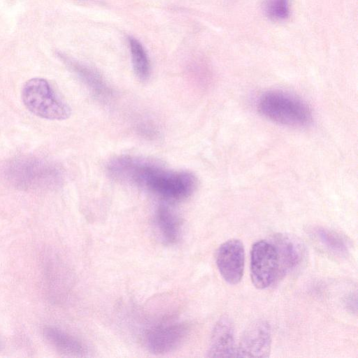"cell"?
I'll use <instances>...</instances> for the list:
<instances>
[{
    "mask_svg": "<svg viewBox=\"0 0 358 358\" xmlns=\"http://www.w3.org/2000/svg\"><path fill=\"white\" fill-rule=\"evenodd\" d=\"M6 180L24 190L43 191L55 189L63 180L61 169L47 160L22 157L10 161L3 169Z\"/></svg>",
    "mask_w": 358,
    "mask_h": 358,
    "instance_id": "cell-2",
    "label": "cell"
},
{
    "mask_svg": "<svg viewBox=\"0 0 358 358\" xmlns=\"http://www.w3.org/2000/svg\"><path fill=\"white\" fill-rule=\"evenodd\" d=\"M216 264L222 278L229 284L236 285L242 279L245 265V251L238 239L223 243L216 253Z\"/></svg>",
    "mask_w": 358,
    "mask_h": 358,
    "instance_id": "cell-6",
    "label": "cell"
},
{
    "mask_svg": "<svg viewBox=\"0 0 358 358\" xmlns=\"http://www.w3.org/2000/svg\"><path fill=\"white\" fill-rule=\"evenodd\" d=\"M155 222L163 240L168 243H175L180 231L179 220L167 206H161L155 214Z\"/></svg>",
    "mask_w": 358,
    "mask_h": 358,
    "instance_id": "cell-13",
    "label": "cell"
},
{
    "mask_svg": "<svg viewBox=\"0 0 358 358\" xmlns=\"http://www.w3.org/2000/svg\"><path fill=\"white\" fill-rule=\"evenodd\" d=\"M271 347V331L270 326L264 321L252 323L244 331L236 357H267Z\"/></svg>",
    "mask_w": 358,
    "mask_h": 358,
    "instance_id": "cell-7",
    "label": "cell"
},
{
    "mask_svg": "<svg viewBox=\"0 0 358 358\" xmlns=\"http://www.w3.org/2000/svg\"><path fill=\"white\" fill-rule=\"evenodd\" d=\"M22 99L31 113L41 118L62 120L71 114L70 108L43 78L28 80L22 90Z\"/></svg>",
    "mask_w": 358,
    "mask_h": 358,
    "instance_id": "cell-4",
    "label": "cell"
},
{
    "mask_svg": "<svg viewBox=\"0 0 358 358\" xmlns=\"http://www.w3.org/2000/svg\"><path fill=\"white\" fill-rule=\"evenodd\" d=\"M314 233L317 240L330 251L340 255L348 252V241L339 234L322 227L315 229Z\"/></svg>",
    "mask_w": 358,
    "mask_h": 358,
    "instance_id": "cell-15",
    "label": "cell"
},
{
    "mask_svg": "<svg viewBox=\"0 0 358 358\" xmlns=\"http://www.w3.org/2000/svg\"><path fill=\"white\" fill-rule=\"evenodd\" d=\"M275 248L279 261V275L285 274L299 266L303 257L301 244L285 234L275 235L270 241Z\"/></svg>",
    "mask_w": 358,
    "mask_h": 358,
    "instance_id": "cell-9",
    "label": "cell"
},
{
    "mask_svg": "<svg viewBox=\"0 0 358 358\" xmlns=\"http://www.w3.org/2000/svg\"><path fill=\"white\" fill-rule=\"evenodd\" d=\"M264 10L273 20H285L290 13L289 0H264Z\"/></svg>",
    "mask_w": 358,
    "mask_h": 358,
    "instance_id": "cell-16",
    "label": "cell"
},
{
    "mask_svg": "<svg viewBox=\"0 0 358 358\" xmlns=\"http://www.w3.org/2000/svg\"><path fill=\"white\" fill-rule=\"evenodd\" d=\"M187 327L182 323L161 324L149 330L145 336L148 350L155 354L170 352L185 338Z\"/></svg>",
    "mask_w": 358,
    "mask_h": 358,
    "instance_id": "cell-8",
    "label": "cell"
},
{
    "mask_svg": "<svg viewBox=\"0 0 358 358\" xmlns=\"http://www.w3.org/2000/svg\"><path fill=\"white\" fill-rule=\"evenodd\" d=\"M257 108L265 117L282 125L301 127L313 120L311 110L306 102L282 90L263 93L258 99Z\"/></svg>",
    "mask_w": 358,
    "mask_h": 358,
    "instance_id": "cell-3",
    "label": "cell"
},
{
    "mask_svg": "<svg viewBox=\"0 0 358 358\" xmlns=\"http://www.w3.org/2000/svg\"><path fill=\"white\" fill-rule=\"evenodd\" d=\"M128 43L134 72L140 80H145L150 73V64L146 51L139 41L133 36H129Z\"/></svg>",
    "mask_w": 358,
    "mask_h": 358,
    "instance_id": "cell-14",
    "label": "cell"
},
{
    "mask_svg": "<svg viewBox=\"0 0 358 358\" xmlns=\"http://www.w3.org/2000/svg\"><path fill=\"white\" fill-rule=\"evenodd\" d=\"M133 182L169 200L188 197L196 185V178L192 173L170 171L146 159L138 164Z\"/></svg>",
    "mask_w": 358,
    "mask_h": 358,
    "instance_id": "cell-1",
    "label": "cell"
},
{
    "mask_svg": "<svg viewBox=\"0 0 358 358\" xmlns=\"http://www.w3.org/2000/svg\"><path fill=\"white\" fill-rule=\"evenodd\" d=\"M61 59L97 96L109 97L111 92L101 76L90 67L60 54Z\"/></svg>",
    "mask_w": 358,
    "mask_h": 358,
    "instance_id": "cell-11",
    "label": "cell"
},
{
    "mask_svg": "<svg viewBox=\"0 0 358 358\" xmlns=\"http://www.w3.org/2000/svg\"><path fill=\"white\" fill-rule=\"evenodd\" d=\"M236 350L232 324L228 318H222L214 329L208 356L236 357Z\"/></svg>",
    "mask_w": 358,
    "mask_h": 358,
    "instance_id": "cell-10",
    "label": "cell"
},
{
    "mask_svg": "<svg viewBox=\"0 0 358 358\" xmlns=\"http://www.w3.org/2000/svg\"><path fill=\"white\" fill-rule=\"evenodd\" d=\"M279 275V261L271 241L255 242L250 251V277L255 287L264 289L271 286Z\"/></svg>",
    "mask_w": 358,
    "mask_h": 358,
    "instance_id": "cell-5",
    "label": "cell"
},
{
    "mask_svg": "<svg viewBox=\"0 0 358 358\" xmlns=\"http://www.w3.org/2000/svg\"><path fill=\"white\" fill-rule=\"evenodd\" d=\"M45 339L59 352L71 356H83L86 353L85 347L76 338L54 327L43 330Z\"/></svg>",
    "mask_w": 358,
    "mask_h": 358,
    "instance_id": "cell-12",
    "label": "cell"
}]
</instances>
